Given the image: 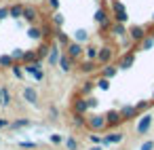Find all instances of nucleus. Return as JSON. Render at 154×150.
I'll list each match as a JSON object with an SVG mask.
<instances>
[{
	"mask_svg": "<svg viewBox=\"0 0 154 150\" xmlns=\"http://www.w3.org/2000/svg\"><path fill=\"white\" fill-rule=\"evenodd\" d=\"M87 127L91 129V131H101V129H106L108 127V123H106V118L103 116H87Z\"/></svg>",
	"mask_w": 154,
	"mask_h": 150,
	"instance_id": "f257e3e1",
	"label": "nucleus"
},
{
	"mask_svg": "<svg viewBox=\"0 0 154 150\" xmlns=\"http://www.w3.org/2000/svg\"><path fill=\"white\" fill-rule=\"evenodd\" d=\"M66 55H70L72 59H78V57L82 55V47L72 40V42H68V47H66Z\"/></svg>",
	"mask_w": 154,
	"mask_h": 150,
	"instance_id": "f03ea898",
	"label": "nucleus"
},
{
	"mask_svg": "<svg viewBox=\"0 0 154 150\" xmlns=\"http://www.w3.org/2000/svg\"><path fill=\"white\" fill-rule=\"evenodd\" d=\"M150 125H152V116H150V114H143V116L139 118V123H137V133H139V135L148 133Z\"/></svg>",
	"mask_w": 154,
	"mask_h": 150,
	"instance_id": "7ed1b4c3",
	"label": "nucleus"
},
{
	"mask_svg": "<svg viewBox=\"0 0 154 150\" xmlns=\"http://www.w3.org/2000/svg\"><path fill=\"white\" fill-rule=\"evenodd\" d=\"M139 112L133 108V106H125L122 110H120V116H122V120H129V118H133V116H137Z\"/></svg>",
	"mask_w": 154,
	"mask_h": 150,
	"instance_id": "20e7f679",
	"label": "nucleus"
},
{
	"mask_svg": "<svg viewBox=\"0 0 154 150\" xmlns=\"http://www.w3.org/2000/svg\"><path fill=\"white\" fill-rule=\"evenodd\" d=\"M120 120H122V116H120V112H116V110L108 112V116H106V123H108V125H118Z\"/></svg>",
	"mask_w": 154,
	"mask_h": 150,
	"instance_id": "39448f33",
	"label": "nucleus"
},
{
	"mask_svg": "<svg viewBox=\"0 0 154 150\" xmlns=\"http://www.w3.org/2000/svg\"><path fill=\"white\" fill-rule=\"evenodd\" d=\"M23 97H26L30 104H36V99H38V95H36V89H32V87H26V89H23Z\"/></svg>",
	"mask_w": 154,
	"mask_h": 150,
	"instance_id": "423d86ee",
	"label": "nucleus"
},
{
	"mask_svg": "<svg viewBox=\"0 0 154 150\" xmlns=\"http://www.w3.org/2000/svg\"><path fill=\"white\" fill-rule=\"evenodd\" d=\"M26 70L30 72V74H34L38 80L42 78V70H40V64H30V66H26Z\"/></svg>",
	"mask_w": 154,
	"mask_h": 150,
	"instance_id": "0eeeda50",
	"label": "nucleus"
},
{
	"mask_svg": "<svg viewBox=\"0 0 154 150\" xmlns=\"http://www.w3.org/2000/svg\"><path fill=\"white\" fill-rule=\"evenodd\" d=\"M74 110H76L78 114H85V112L89 110V106H87V99H78V102L74 104Z\"/></svg>",
	"mask_w": 154,
	"mask_h": 150,
	"instance_id": "6e6552de",
	"label": "nucleus"
},
{
	"mask_svg": "<svg viewBox=\"0 0 154 150\" xmlns=\"http://www.w3.org/2000/svg\"><path fill=\"white\" fill-rule=\"evenodd\" d=\"M106 142H108V144H120V142H122V133L114 131V133H110V135L106 137Z\"/></svg>",
	"mask_w": 154,
	"mask_h": 150,
	"instance_id": "1a4fd4ad",
	"label": "nucleus"
},
{
	"mask_svg": "<svg viewBox=\"0 0 154 150\" xmlns=\"http://www.w3.org/2000/svg\"><path fill=\"white\" fill-rule=\"evenodd\" d=\"M11 102V95H9V91L5 89V87H0V106H7Z\"/></svg>",
	"mask_w": 154,
	"mask_h": 150,
	"instance_id": "9d476101",
	"label": "nucleus"
},
{
	"mask_svg": "<svg viewBox=\"0 0 154 150\" xmlns=\"http://www.w3.org/2000/svg\"><path fill=\"white\" fill-rule=\"evenodd\" d=\"M57 61H59V49H57V45H53V49L49 53V64H57Z\"/></svg>",
	"mask_w": 154,
	"mask_h": 150,
	"instance_id": "9b49d317",
	"label": "nucleus"
},
{
	"mask_svg": "<svg viewBox=\"0 0 154 150\" xmlns=\"http://www.w3.org/2000/svg\"><path fill=\"white\" fill-rule=\"evenodd\" d=\"M110 59H112L110 49H101V51H99V61H101V64H110Z\"/></svg>",
	"mask_w": 154,
	"mask_h": 150,
	"instance_id": "f8f14e48",
	"label": "nucleus"
},
{
	"mask_svg": "<svg viewBox=\"0 0 154 150\" xmlns=\"http://www.w3.org/2000/svg\"><path fill=\"white\" fill-rule=\"evenodd\" d=\"M72 64H74V59H72L70 55H63V57H61V68H63L66 72L72 70Z\"/></svg>",
	"mask_w": 154,
	"mask_h": 150,
	"instance_id": "ddd939ff",
	"label": "nucleus"
},
{
	"mask_svg": "<svg viewBox=\"0 0 154 150\" xmlns=\"http://www.w3.org/2000/svg\"><path fill=\"white\" fill-rule=\"evenodd\" d=\"M143 36H146V34H143L141 28H133V30H131V40H141Z\"/></svg>",
	"mask_w": 154,
	"mask_h": 150,
	"instance_id": "4468645a",
	"label": "nucleus"
},
{
	"mask_svg": "<svg viewBox=\"0 0 154 150\" xmlns=\"http://www.w3.org/2000/svg\"><path fill=\"white\" fill-rule=\"evenodd\" d=\"M133 59H135V55H133V53H129V55H125V57L120 59V68H129V66L133 64Z\"/></svg>",
	"mask_w": 154,
	"mask_h": 150,
	"instance_id": "2eb2a0df",
	"label": "nucleus"
},
{
	"mask_svg": "<svg viewBox=\"0 0 154 150\" xmlns=\"http://www.w3.org/2000/svg\"><path fill=\"white\" fill-rule=\"evenodd\" d=\"M9 13H11L13 17H21V15H23V7H21V5H15V7L9 9Z\"/></svg>",
	"mask_w": 154,
	"mask_h": 150,
	"instance_id": "dca6fc26",
	"label": "nucleus"
},
{
	"mask_svg": "<svg viewBox=\"0 0 154 150\" xmlns=\"http://www.w3.org/2000/svg\"><path fill=\"white\" fill-rule=\"evenodd\" d=\"M23 15H26V19H28V21H34V19H36V11H34V9H30V7H28V9H23Z\"/></svg>",
	"mask_w": 154,
	"mask_h": 150,
	"instance_id": "f3484780",
	"label": "nucleus"
},
{
	"mask_svg": "<svg viewBox=\"0 0 154 150\" xmlns=\"http://www.w3.org/2000/svg\"><path fill=\"white\" fill-rule=\"evenodd\" d=\"M66 148H68V150H76V148H78V142H76L74 137H68V139H66Z\"/></svg>",
	"mask_w": 154,
	"mask_h": 150,
	"instance_id": "a211bd4d",
	"label": "nucleus"
},
{
	"mask_svg": "<svg viewBox=\"0 0 154 150\" xmlns=\"http://www.w3.org/2000/svg\"><path fill=\"white\" fill-rule=\"evenodd\" d=\"M89 137H91V142H93L95 146H101V144H103V137H99L97 133H93V135H89Z\"/></svg>",
	"mask_w": 154,
	"mask_h": 150,
	"instance_id": "6ab92c4d",
	"label": "nucleus"
},
{
	"mask_svg": "<svg viewBox=\"0 0 154 150\" xmlns=\"http://www.w3.org/2000/svg\"><path fill=\"white\" fill-rule=\"evenodd\" d=\"M82 70H85V72H93V70H95V64H93V61H85V64H82Z\"/></svg>",
	"mask_w": 154,
	"mask_h": 150,
	"instance_id": "aec40b11",
	"label": "nucleus"
},
{
	"mask_svg": "<svg viewBox=\"0 0 154 150\" xmlns=\"http://www.w3.org/2000/svg\"><path fill=\"white\" fill-rule=\"evenodd\" d=\"M28 125H30V120H26V118H23V120H15V123H13V127H15V129H19V127H28Z\"/></svg>",
	"mask_w": 154,
	"mask_h": 150,
	"instance_id": "412c9836",
	"label": "nucleus"
},
{
	"mask_svg": "<svg viewBox=\"0 0 154 150\" xmlns=\"http://www.w3.org/2000/svg\"><path fill=\"white\" fill-rule=\"evenodd\" d=\"M95 55H97V49H95V47H89V49H87V57H89V59H93Z\"/></svg>",
	"mask_w": 154,
	"mask_h": 150,
	"instance_id": "4be33fe9",
	"label": "nucleus"
},
{
	"mask_svg": "<svg viewBox=\"0 0 154 150\" xmlns=\"http://www.w3.org/2000/svg\"><path fill=\"white\" fill-rule=\"evenodd\" d=\"M114 72H116V68H114V66H106V70H103V74H106V76H112Z\"/></svg>",
	"mask_w": 154,
	"mask_h": 150,
	"instance_id": "5701e85b",
	"label": "nucleus"
},
{
	"mask_svg": "<svg viewBox=\"0 0 154 150\" xmlns=\"http://www.w3.org/2000/svg\"><path fill=\"white\" fill-rule=\"evenodd\" d=\"M19 146H21V148H36L38 144H36V142H21Z\"/></svg>",
	"mask_w": 154,
	"mask_h": 150,
	"instance_id": "b1692460",
	"label": "nucleus"
},
{
	"mask_svg": "<svg viewBox=\"0 0 154 150\" xmlns=\"http://www.w3.org/2000/svg\"><path fill=\"white\" fill-rule=\"evenodd\" d=\"M139 150H154V142H146V144H141Z\"/></svg>",
	"mask_w": 154,
	"mask_h": 150,
	"instance_id": "393cba45",
	"label": "nucleus"
},
{
	"mask_svg": "<svg viewBox=\"0 0 154 150\" xmlns=\"http://www.w3.org/2000/svg\"><path fill=\"white\" fill-rule=\"evenodd\" d=\"M97 87H99V89H103V91H106V89H108V87H110V85H108V78H101V80H99V85H97Z\"/></svg>",
	"mask_w": 154,
	"mask_h": 150,
	"instance_id": "a878e982",
	"label": "nucleus"
},
{
	"mask_svg": "<svg viewBox=\"0 0 154 150\" xmlns=\"http://www.w3.org/2000/svg\"><path fill=\"white\" fill-rule=\"evenodd\" d=\"M51 142H53V144H61V135L53 133V135H51Z\"/></svg>",
	"mask_w": 154,
	"mask_h": 150,
	"instance_id": "bb28decb",
	"label": "nucleus"
},
{
	"mask_svg": "<svg viewBox=\"0 0 154 150\" xmlns=\"http://www.w3.org/2000/svg\"><path fill=\"white\" fill-rule=\"evenodd\" d=\"M0 64H5V66H11V64H13V59H11V57H2V59H0Z\"/></svg>",
	"mask_w": 154,
	"mask_h": 150,
	"instance_id": "cd10ccee",
	"label": "nucleus"
},
{
	"mask_svg": "<svg viewBox=\"0 0 154 150\" xmlns=\"http://www.w3.org/2000/svg\"><path fill=\"white\" fill-rule=\"evenodd\" d=\"M7 15H9V9H0V19L7 17Z\"/></svg>",
	"mask_w": 154,
	"mask_h": 150,
	"instance_id": "c85d7f7f",
	"label": "nucleus"
},
{
	"mask_svg": "<svg viewBox=\"0 0 154 150\" xmlns=\"http://www.w3.org/2000/svg\"><path fill=\"white\" fill-rule=\"evenodd\" d=\"M5 127H9V120L2 118V120H0V129H5Z\"/></svg>",
	"mask_w": 154,
	"mask_h": 150,
	"instance_id": "c756f323",
	"label": "nucleus"
},
{
	"mask_svg": "<svg viewBox=\"0 0 154 150\" xmlns=\"http://www.w3.org/2000/svg\"><path fill=\"white\" fill-rule=\"evenodd\" d=\"M89 150H103V146H93V148H89Z\"/></svg>",
	"mask_w": 154,
	"mask_h": 150,
	"instance_id": "7c9ffc66",
	"label": "nucleus"
}]
</instances>
